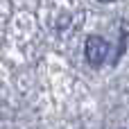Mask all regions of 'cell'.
<instances>
[{"label":"cell","instance_id":"obj_1","mask_svg":"<svg viewBox=\"0 0 129 129\" xmlns=\"http://www.w3.org/2000/svg\"><path fill=\"white\" fill-rule=\"evenodd\" d=\"M107 50H109V45H107L104 39H100V36H88L86 39V59H88L91 66H100L107 57Z\"/></svg>","mask_w":129,"mask_h":129},{"label":"cell","instance_id":"obj_2","mask_svg":"<svg viewBox=\"0 0 129 129\" xmlns=\"http://www.w3.org/2000/svg\"><path fill=\"white\" fill-rule=\"evenodd\" d=\"M102 2H111V0H102Z\"/></svg>","mask_w":129,"mask_h":129}]
</instances>
